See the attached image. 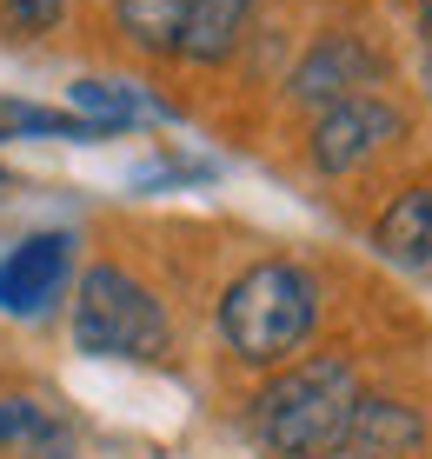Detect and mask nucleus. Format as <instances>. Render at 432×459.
<instances>
[{
  "instance_id": "5",
  "label": "nucleus",
  "mask_w": 432,
  "mask_h": 459,
  "mask_svg": "<svg viewBox=\"0 0 432 459\" xmlns=\"http://www.w3.org/2000/svg\"><path fill=\"white\" fill-rule=\"evenodd\" d=\"M393 74L386 47L373 34H353V27H326V34L307 40V54L293 60V74H286V107L293 114H326V107L353 100V93H379Z\"/></svg>"
},
{
  "instance_id": "17",
  "label": "nucleus",
  "mask_w": 432,
  "mask_h": 459,
  "mask_svg": "<svg viewBox=\"0 0 432 459\" xmlns=\"http://www.w3.org/2000/svg\"><path fill=\"white\" fill-rule=\"evenodd\" d=\"M0 180H13V173H7V167H0Z\"/></svg>"
},
{
  "instance_id": "12",
  "label": "nucleus",
  "mask_w": 432,
  "mask_h": 459,
  "mask_svg": "<svg viewBox=\"0 0 432 459\" xmlns=\"http://www.w3.org/2000/svg\"><path fill=\"white\" fill-rule=\"evenodd\" d=\"M0 140H73V147H93L107 140L93 120H80L73 107H47L27 100V93H0Z\"/></svg>"
},
{
  "instance_id": "13",
  "label": "nucleus",
  "mask_w": 432,
  "mask_h": 459,
  "mask_svg": "<svg viewBox=\"0 0 432 459\" xmlns=\"http://www.w3.org/2000/svg\"><path fill=\"white\" fill-rule=\"evenodd\" d=\"M73 13V0H0V40H47Z\"/></svg>"
},
{
  "instance_id": "1",
  "label": "nucleus",
  "mask_w": 432,
  "mask_h": 459,
  "mask_svg": "<svg viewBox=\"0 0 432 459\" xmlns=\"http://www.w3.org/2000/svg\"><path fill=\"white\" fill-rule=\"evenodd\" d=\"M319 326H326V280L293 253L246 260L213 299V340L239 373H273L313 353Z\"/></svg>"
},
{
  "instance_id": "16",
  "label": "nucleus",
  "mask_w": 432,
  "mask_h": 459,
  "mask_svg": "<svg viewBox=\"0 0 432 459\" xmlns=\"http://www.w3.org/2000/svg\"><path fill=\"white\" fill-rule=\"evenodd\" d=\"M412 21H419V34L432 40V0H412Z\"/></svg>"
},
{
  "instance_id": "15",
  "label": "nucleus",
  "mask_w": 432,
  "mask_h": 459,
  "mask_svg": "<svg viewBox=\"0 0 432 459\" xmlns=\"http://www.w3.org/2000/svg\"><path fill=\"white\" fill-rule=\"evenodd\" d=\"M412 74H419V93H426V100H432V40L419 47V60H412Z\"/></svg>"
},
{
  "instance_id": "9",
  "label": "nucleus",
  "mask_w": 432,
  "mask_h": 459,
  "mask_svg": "<svg viewBox=\"0 0 432 459\" xmlns=\"http://www.w3.org/2000/svg\"><path fill=\"white\" fill-rule=\"evenodd\" d=\"M253 21H260V0H194L180 27V54L173 67H194V74H220L239 60V47L253 40Z\"/></svg>"
},
{
  "instance_id": "7",
  "label": "nucleus",
  "mask_w": 432,
  "mask_h": 459,
  "mask_svg": "<svg viewBox=\"0 0 432 459\" xmlns=\"http://www.w3.org/2000/svg\"><path fill=\"white\" fill-rule=\"evenodd\" d=\"M366 247L406 280H432V180H406L379 200Z\"/></svg>"
},
{
  "instance_id": "11",
  "label": "nucleus",
  "mask_w": 432,
  "mask_h": 459,
  "mask_svg": "<svg viewBox=\"0 0 432 459\" xmlns=\"http://www.w3.org/2000/svg\"><path fill=\"white\" fill-rule=\"evenodd\" d=\"M67 107L80 120H93L107 140L134 134V126H147L153 114H173L167 100H153L140 81H107V74H80V81L67 87Z\"/></svg>"
},
{
  "instance_id": "4",
  "label": "nucleus",
  "mask_w": 432,
  "mask_h": 459,
  "mask_svg": "<svg viewBox=\"0 0 432 459\" xmlns=\"http://www.w3.org/2000/svg\"><path fill=\"white\" fill-rule=\"evenodd\" d=\"M412 140V114L386 93H353V100L326 107V114L307 120V140H299V160H307L313 180H359L373 173L386 153H399Z\"/></svg>"
},
{
  "instance_id": "8",
  "label": "nucleus",
  "mask_w": 432,
  "mask_h": 459,
  "mask_svg": "<svg viewBox=\"0 0 432 459\" xmlns=\"http://www.w3.org/2000/svg\"><path fill=\"white\" fill-rule=\"evenodd\" d=\"M432 446V420L419 400H399L386 386H366L353 433H346V459H419Z\"/></svg>"
},
{
  "instance_id": "10",
  "label": "nucleus",
  "mask_w": 432,
  "mask_h": 459,
  "mask_svg": "<svg viewBox=\"0 0 432 459\" xmlns=\"http://www.w3.org/2000/svg\"><path fill=\"white\" fill-rule=\"evenodd\" d=\"M186 13H194V0H107V27H114V40L134 60H153V67H173Z\"/></svg>"
},
{
  "instance_id": "3",
  "label": "nucleus",
  "mask_w": 432,
  "mask_h": 459,
  "mask_svg": "<svg viewBox=\"0 0 432 459\" xmlns=\"http://www.w3.org/2000/svg\"><path fill=\"white\" fill-rule=\"evenodd\" d=\"M67 333H73V353L87 359H120V367H167L173 359L167 299L153 280H140L120 260H87L73 273Z\"/></svg>"
},
{
  "instance_id": "14",
  "label": "nucleus",
  "mask_w": 432,
  "mask_h": 459,
  "mask_svg": "<svg viewBox=\"0 0 432 459\" xmlns=\"http://www.w3.org/2000/svg\"><path fill=\"white\" fill-rule=\"evenodd\" d=\"M54 420H60V413H54L47 400H34V393H0V453H7V446L27 453Z\"/></svg>"
},
{
  "instance_id": "2",
  "label": "nucleus",
  "mask_w": 432,
  "mask_h": 459,
  "mask_svg": "<svg viewBox=\"0 0 432 459\" xmlns=\"http://www.w3.org/2000/svg\"><path fill=\"white\" fill-rule=\"evenodd\" d=\"M359 400H366L359 359L340 346H313V353L260 373V386L246 393V433L273 459H346Z\"/></svg>"
},
{
  "instance_id": "6",
  "label": "nucleus",
  "mask_w": 432,
  "mask_h": 459,
  "mask_svg": "<svg viewBox=\"0 0 432 459\" xmlns=\"http://www.w3.org/2000/svg\"><path fill=\"white\" fill-rule=\"evenodd\" d=\"M80 273V233L34 227L0 253V320H47L73 293Z\"/></svg>"
}]
</instances>
